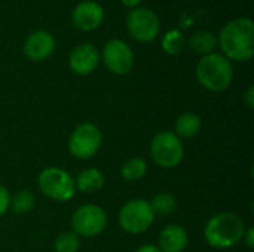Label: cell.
<instances>
[{
  "mask_svg": "<svg viewBox=\"0 0 254 252\" xmlns=\"http://www.w3.org/2000/svg\"><path fill=\"white\" fill-rule=\"evenodd\" d=\"M217 45L229 61H249L254 55V22L247 16L229 21L219 34Z\"/></svg>",
  "mask_w": 254,
  "mask_h": 252,
  "instance_id": "1",
  "label": "cell"
},
{
  "mask_svg": "<svg viewBox=\"0 0 254 252\" xmlns=\"http://www.w3.org/2000/svg\"><path fill=\"white\" fill-rule=\"evenodd\" d=\"M246 229L247 226L244 220L237 212L223 211L207 221L204 227V238L211 248L229 250L243 241Z\"/></svg>",
  "mask_w": 254,
  "mask_h": 252,
  "instance_id": "2",
  "label": "cell"
},
{
  "mask_svg": "<svg viewBox=\"0 0 254 252\" xmlns=\"http://www.w3.org/2000/svg\"><path fill=\"white\" fill-rule=\"evenodd\" d=\"M196 79L202 88L210 92H223L226 91L234 80V65L222 53L204 55L195 70Z\"/></svg>",
  "mask_w": 254,
  "mask_h": 252,
  "instance_id": "3",
  "label": "cell"
},
{
  "mask_svg": "<svg viewBox=\"0 0 254 252\" xmlns=\"http://www.w3.org/2000/svg\"><path fill=\"white\" fill-rule=\"evenodd\" d=\"M149 153L155 165H158L159 168H177L185 157L183 141L171 131H161L152 138Z\"/></svg>",
  "mask_w": 254,
  "mask_h": 252,
  "instance_id": "4",
  "label": "cell"
},
{
  "mask_svg": "<svg viewBox=\"0 0 254 252\" xmlns=\"http://www.w3.org/2000/svg\"><path fill=\"white\" fill-rule=\"evenodd\" d=\"M39 190L55 202H67L76 193L74 178L58 166L45 168L37 177Z\"/></svg>",
  "mask_w": 254,
  "mask_h": 252,
  "instance_id": "5",
  "label": "cell"
},
{
  "mask_svg": "<svg viewBox=\"0 0 254 252\" xmlns=\"http://www.w3.org/2000/svg\"><path fill=\"white\" fill-rule=\"evenodd\" d=\"M155 214L146 199H131L119 211V227L128 235H141L155 223Z\"/></svg>",
  "mask_w": 254,
  "mask_h": 252,
  "instance_id": "6",
  "label": "cell"
},
{
  "mask_svg": "<svg viewBox=\"0 0 254 252\" xmlns=\"http://www.w3.org/2000/svg\"><path fill=\"white\" fill-rule=\"evenodd\" d=\"M103 144V135L100 128L95 123L85 122L77 125L70 137H68V153L79 159V160H88L92 159L101 149Z\"/></svg>",
  "mask_w": 254,
  "mask_h": 252,
  "instance_id": "7",
  "label": "cell"
},
{
  "mask_svg": "<svg viewBox=\"0 0 254 252\" xmlns=\"http://www.w3.org/2000/svg\"><path fill=\"white\" fill-rule=\"evenodd\" d=\"M71 232L79 238H95L107 227L106 211L94 203L79 206L71 215Z\"/></svg>",
  "mask_w": 254,
  "mask_h": 252,
  "instance_id": "8",
  "label": "cell"
},
{
  "mask_svg": "<svg viewBox=\"0 0 254 252\" xmlns=\"http://www.w3.org/2000/svg\"><path fill=\"white\" fill-rule=\"evenodd\" d=\"M161 28L158 15L146 7H135L127 16V30L129 36L141 43L156 39Z\"/></svg>",
  "mask_w": 254,
  "mask_h": 252,
  "instance_id": "9",
  "label": "cell"
},
{
  "mask_svg": "<svg viewBox=\"0 0 254 252\" xmlns=\"http://www.w3.org/2000/svg\"><path fill=\"white\" fill-rule=\"evenodd\" d=\"M101 55L107 70L116 76H125L134 67L132 49L121 39L109 40L104 45Z\"/></svg>",
  "mask_w": 254,
  "mask_h": 252,
  "instance_id": "10",
  "label": "cell"
},
{
  "mask_svg": "<svg viewBox=\"0 0 254 252\" xmlns=\"http://www.w3.org/2000/svg\"><path fill=\"white\" fill-rule=\"evenodd\" d=\"M100 62V52L91 43H82L76 46L68 56V67L77 76L91 74Z\"/></svg>",
  "mask_w": 254,
  "mask_h": 252,
  "instance_id": "11",
  "label": "cell"
},
{
  "mask_svg": "<svg viewBox=\"0 0 254 252\" xmlns=\"http://www.w3.org/2000/svg\"><path fill=\"white\" fill-rule=\"evenodd\" d=\"M71 19L74 27L79 28L80 31H94L101 25L104 19L103 6L92 0L82 1L74 7Z\"/></svg>",
  "mask_w": 254,
  "mask_h": 252,
  "instance_id": "12",
  "label": "cell"
},
{
  "mask_svg": "<svg viewBox=\"0 0 254 252\" xmlns=\"http://www.w3.org/2000/svg\"><path fill=\"white\" fill-rule=\"evenodd\" d=\"M55 50V39L49 31L37 30L31 33L24 43V53L31 61H45Z\"/></svg>",
  "mask_w": 254,
  "mask_h": 252,
  "instance_id": "13",
  "label": "cell"
},
{
  "mask_svg": "<svg viewBox=\"0 0 254 252\" xmlns=\"http://www.w3.org/2000/svg\"><path fill=\"white\" fill-rule=\"evenodd\" d=\"M189 236L183 226L168 224L158 236V248L162 252H183L188 248Z\"/></svg>",
  "mask_w": 254,
  "mask_h": 252,
  "instance_id": "14",
  "label": "cell"
},
{
  "mask_svg": "<svg viewBox=\"0 0 254 252\" xmlns=\"http://www.w3.org/2000/svg\"><path fill=\"white\" fill-rule=\"evenodd\" d=\"M202 128V120L198 114L192 113V111H186L182 113L174 123V134L180 138V140H190L193 137H196L201 132Z\"/></svg>",
  "mask_w": 254,
  "mask_h": 252,
  "instance_id": "15",
  "label": "cell"
},
{
  "mask_svg": "<svg viewBox=\"0 0 254 252\" xmlns=\"http://www.w3.org/2000/svg\"><path fill=\"white\" fill-rule=\"evenodd\" d=\"M76 190L82 193H95L104 186V175L97 168H86L77 174L74 178Z\"/></svg>",
  "mask_w": 254,
  "mask_h": 252,
  "instance_id": "16",
  "label": "cell"
},
{
  "mask_svg": "<svg viewBox=\"0 0 254 252\" xmlns=\"http://www.w3.org/2000/svg\"><path fill=\"white\" fill-rule=\"evenodd\" d=\"M188 45L192 50L204 56V55H210L214 52V49L217 48V37L214 33L208 30H199L190 36Z\"/></svg>",
  "mask_w": 254,
  "mask_h": 252,
  "instance_id": "17",
  "label": "cell"
},
{
  "mask_svg": "<svg viewBox=\"0 0 254 252\" xmlns=\"http://www.w3.org/2000/svg\"><path fill=\"white\" fill-rule=\"evenodd\" d=\"M147 174V162L143 157H132L128 162H125L121 168V175L125 181L134 183Z\"/></svg>",
  "mask_w": 254,
  "mask_h": 252,
  "instance_id": "18",
  "label": "cell"
},
{
  "mask_svg": "<svg viewBox=\"0 0 254 252\" xmlns=\"http://www.w3.org/2000/svg\"><path fill=\"white\" fill-rule=\"evenodd\" d=\"M150 208L155 214V217H167L173 214L177 208V199L171 193H158L153 196V199L149 202Z\"/></svg>",
  "mask_w": 254,
  "mask_h": 252,
  "instance_id": "19",
  "label": "cell"
},
{
  "mask_svg": "<svg viewBox=\"0 0 254 252\" xmlns=\"http://www.w3.org/2000/svg\"><path fill=\"white\" fill-rule=\"evenodd\" d=\"M36 205V196L30 190H19L13 196H10L9 209L16 215H24L30 212Z\"/></svg>",
  "mask_w": 254,
  "mask_h": 252,
  "instance_id": "20",
  "label": "cell"
},
{
  "mask_svg": "<svg viewBox=\"0 0 254 252\" xmlns=\"http://www.w3.org/2000/svg\"><path fill=\"white\" fill-rule=\"evenodd\" d=\"M161 45H162V49L165 53L176 56V55L183 52V49L186 46V37L180 30L174 28V30H170L164 34Z\"/></svg>",
  "mask_w": 254,
  "mask_h": 252,
  "instance_id": "21",
  "label": "cell"
},
{
  "mask_svg": "<svg viewBox=\"0 0 254 252\" xmlns=\"http://www.w3.org/2000/svg\"><path fill=\"white\" fill-rule=\"evenodd\" d=\"M80 248V238L74 232H63L55 238V252H77Z\"/></svg>",
  "mask_w": 254,
  "mask_h": 252,
  "instance_id": "22",
  "label": "cell"
},
{
  "mask_svg": "<svg viewBox=\"0 0 254 252\" xmlns=\"http://www.w3.org/2000/svg\"><path fill=\"white\" fill-rule=\"evenodd\" d=\"M9 203H10V195L9 190L0 184V217H3L9 211Z\"/></svg>",
  "mask_w": 254,
  "mask_h": 252,
  "instance_id": "23",
  "label": "cell"
},
{
  "mask_svg": "<svg viewBox=\"0 0 254 252\" xmlns=\"http://www.w3.org/2000/svg\"><path fill=\"white\" fill-rule=\"evenodd\" d=\"M243 100H244V104L247 105V108L249 110H253L254 108V86H249L247 88V91L244 92V97H243Z\"/></svg>",
  "mask_w": 254,
  "mask_h": 252,
  "instance_id": "24",
  "label": "cell"
},
{
  "mask_svg": "<svg viewBox=\"0 0 254 252\" xmlns=\"http://www.w3.org/2000/svg\"><path fill=\"white\" fill-rule=\"evenodd\" d=\"M243 242L246 244V247L249 250H253L254 248V229L253 227H247L246 232H244V236H243Z\"/></svg>",
  "mask_w": 254,
  "mask_h": 252,
  "instance_id": "25",
  "label": "cell"
},
{
  "mask_svg": "<svg viewBox=\"0 0 254 252\" xmlns=\"http://www.w3.org/2000/svg\"><path fill=\"white\" fill-rule=\"evenodd\" d=\"M134 252H162L156 245H143L140 248H137Z\"/></svg>",
  "mask_w": 254,
  "mask_h": 252,
  "instance_id": "26",
  "label": "cell"
},
{
  "mask_svg": "<svg viewBox=\"0 0 254 252\" xmlns=\"http://www.w3.org/2000/svg\"><path fill=\"white\" fill-rule=\"evenodd\" d=\"M121 1H122V4L127 6V7H137V6L141 3V0H121Z\"/></svg>",
  "mask_w": 254,
  "mask_h": 252,
  "instance_id": "27",
  "label": "cell"
}]
</instances>
